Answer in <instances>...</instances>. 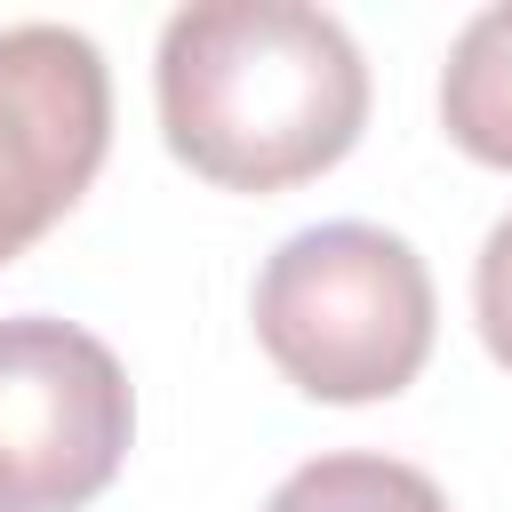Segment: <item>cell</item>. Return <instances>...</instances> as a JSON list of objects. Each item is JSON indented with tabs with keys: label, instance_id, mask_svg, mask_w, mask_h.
<instances>
[{
	"label": "cell",
	"instance_id": "6da1fadb",
	"mask_svg": "<svg viewBox=\"0 0 512 512\" xmlns=\"http://www.w3.org/2000/svg\"><path fill=\"white\" fill-rule=\"evenodd\" d=\"M160 136L224 192H288L368 128V64L328 8L200 0L160 32Z\"/></svg>",
	"mask_w": 512,
	"mask_h": 512
},
{
	"label": "cell",
	"instance_id": "7a4b0ae2",
	"mask_svg": "<svg viewBox=\"0 0 512 512\" xmlns=\"http://www.w3.org/2000/svg\"><path fill=\"white\" fill-rule=\"evenodd\" d=\"M248 312L272 368L312 400H392L432 360V272L384 224L288 232Z\"/></svg>",
	"mask_w": 512,
	"mask_h": 512
},
{
	"label": "cell",
	"instance_id": "3957f363",
	"mask_svg": "<svg viewBox=\"0 0 512 512\" xmlns=\"http://www.w3.org/2000/svg\"><path fill=\"white\" fill-rule=\"evenodd\" d=\"M136 432L128 368L104 336L16 312L0 320V504L8 512H80L112 488Z\"/></svg>",
	"mask_w": 512,
	"mask_h": 512
},
{
	"label": "cell",
	"instance_id": "277c9868",
	"mask_svg": "<svg viewBox=\"0 0 512 512\" xmlns=\"http://www.w3.org/2000/svg\"><path fill=\"white\" fill-rule=\"evenodd\" d=\"M112 144V72L72 24L0 32V264H16L96 184Z\"/></svg>",
	"mask_w": 512,
	"mask_h": 512
},
{
	"label": "cell",
	"instance_id": "5b68a950",
	"mask_svg": "<svg viewBox=\"0 0 512 512\" xmlns=\"http://www.w3.org/2000/svg\"><path fill=\"white\" fill-rule=\"evenodd\" d=\"M440 120L480 168H512V0L480 8L440 72Z\"/></svg>",
	"mask_w": 512,
	"mask_h": 512
},
{
	"label": "cell",
	"instance_id": "8992f818",
	"mask_svg": "<svg viewBox=\"0 0 512 512\" xmlns=\"http://www.w3.org/2000/svg\"><path fill=\"white\" fill-rule=\"evenodd\" d=\"M264 512H448V496H440L432 472H416L400 456H360L352 448V456L296 464L264 496Z\"/></svg>",
	"mask_w": 512,
	"mask_h": 512
},
{
	"label": "cell",
	"instance_id": "52a82bcc",
	"mask_svg": "<svg viewBox=\"0 0 512 512\" xmlns=\"http://www.w3.org/2000/svg\"><path fill=\"white\" fill-rule=\"evenodd\" d=\"M472 320H480V344L496 352V368H512V216L480 240V264H472Z\"/></svg>",
	"mask_w": 512,
	"mask_h": 512
},
{
	"label": "cell",
	"instance_id": "ba28073f",
	"mask_svg": "<svg viewBox=\"0 0 512 512\" xmlns=\"http://www.w3.org/2000/svg\"><path fill=\"white\" fill-rule=\"evenodd\" d=\"M0 512H8V504H0Z\"/></svg>",
	"mask_w": 512,
	"mask_h": 512
}]
</instances>
